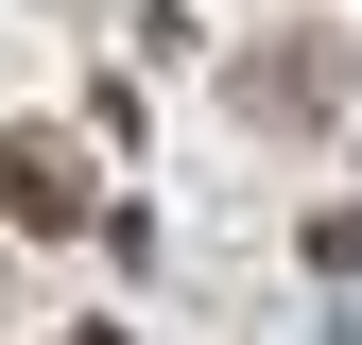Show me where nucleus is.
I'll return each mask as SVG.
<instances>
[{
	"label": "nucleus",
	"instance_id": "f257e3e1",
	"mask_svg": "<svg viewBox=\"0 0 362 345\" xmlns=\"http://www.w3.org/2000/svg\"><path fill=\"white\" fill-rule=\"evenodd\" d=\"M0 172H18V225H86V207H104V190H86V156H69V139H18Z\"/></svg>",
	"mask_w": 362,
	"mask_h": 345
}]
</instances>
